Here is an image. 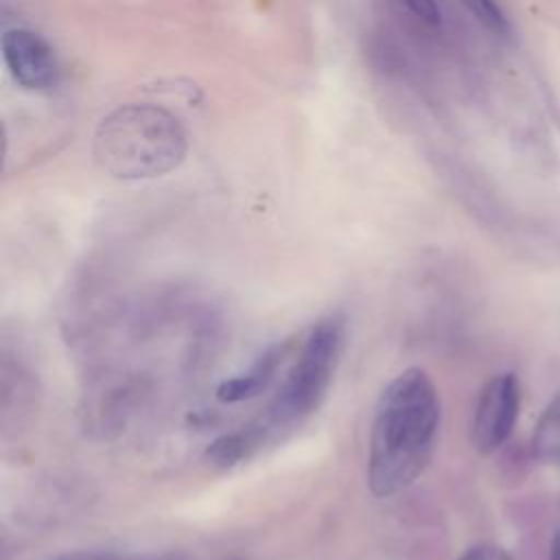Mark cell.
<instances>
[{
    "label": "cell",
    "mask_w": 560,
    "mask_h": 560,
    "mask_svg": "<svg viewBox=\"0 0 560 560\" xmlns=\"http://www.w3.org/2000/svg\"><path fill=\"white\" fill-rule=\"evenodd\" d=\"M287 352H289L287 341L267 348L245 372H241L232 378H225L217 387V398L221 402H228V405L256 398L260 392H265L269 387V383L273 381V376H276V372H278Z\"/></svg>",
    "instance_id": "cell-6"
},
{
    "label": "cell",
    "mask_w": 560,
    "mask_h": 560,
    "mask_svg": "<svg viewBox=\"0 0 560 560\" xmlns=\"http://www.w3.org/2000/svg\"><path fill=\"white\" fill-rule=\"evenodd\" d=\"M518 416V381L512 372L492 376L477 400L470 440L481 455L494 453L510 438Z\"/></svg>",
    "instance_id": "cell-4"
},
{
    "label": "cell",
    "mask_w": 560,
    "mask_h": 560,
    "mask_svg": "<svg viewBox=\"0 0 560 560\" xmlns=\"http://www.w3.org/2000/svg\"><path fill=\"white\" fill-rule=\"evenodd\" d=\"M2 57L13 81L26 90H50L59 81V66L48 42L28 28L2 35Z\"/></svg>",
    "instance_id": "cell-5"
},
{
    "label": "cell",
    "mask_w": 560,
    "mask_h": 560,
    "mask_svg": "<svg viewBox=\"0 0 560 560\" xmlns=\"http://www.w3.org/2000/svg\"><path fill=\"white\" fill-rule=\"evenodd\" d=\"M532 448L542 462L560 459V394H556L540 413L532 438Z\"/></svg>",
    "instance_id": "cell-7"
},
{
    "label": "cell",
    "mask_w": 560,
    "mask_h": 560,
    "mask_svg": "<svg viewBox=\"0 0 560 560\" xmlns=\"http://www.w3.org/2000/svg\"><path fill=\"white\" fill-rule=\"evenodd\" d=\"M440 429V396L420 368L396 374L381 392L368 448V486L374 497H394L429 466Z\"/></svg>",
    "instance_id": "cell-1"
},
{
    "label": "cell",
    "mask_w": 560,
    "mask_h": 560,
    "mask_svg": "<svg viewBox=\"0 0 560 560\" xmlns=\"http://www.w3.org/2000/svg\"><path fill=\"white\" fill-rule=\"evenodd\" d=\"M457 560H514L505 549L492 545V542H479L468 547Z\"/></svg>",
    "instance_id": "cell-10"
},
{
    "label": "cell",
    "mask_w": 560,
    "mask_h": 560,
    "mask_svg": "<svg viewBox=\"0 0 560 560\" xmlns=\"http://www.w3.org/2000/svg\"><path fill=\"white\" fill-rule=\"evenodd\" d=\"M346 346V319L341 315L322 317L308 330L293 368L282 381L276 398L265 409L256 427H247L258 444L282 427H291L311 416L328 394Z\"/></svg>",
    "instance_id": "cell-3"
},
{
    "label": "cell",
    "mask_w": 560,
    "mask_h": 560,
    "mask_svg": "<svg viewBox=\"0 0 560 560\" xmlns=\"http://www.w3.org/2000/svg\"><path fill=\"white\" fill-rule=\"evenodd\" d=\"M472 15L477 22H481L488 31L497 33V35H505L510 31L508 20L501 11V7L494 0H459Z\"/></svg>",
    "instance_id": "cell-8"
},
{
    "label": "cell",
    "mask_w": 560,
    "mask_h": 560,
    "mask_svg": "<svg viewBox=\"0 0 560 560\" xmlns=\"http://www.w3.org/2000/svg\"><path fill=\"white\" fill-rule=\"evenodd\" d=\"M179 120L155 105H122L96 129L94 155L118 179H151L171 173L186 155Z\"/></svg>",
    "instance_id": "cell-2"
},
{
    "label": "cell",
    "mask_w": 560,
    "mask_h": 560,
    "mask_svg": "<svg viewBox=\"0 0 560 560\" xmlns=\"http://www.w3.org/2000/svg\"><path fill=\"white\" fill-rule=\"evenodd\" d=\"M55 560H147V558L120 556L116 551H74V553H63Z\"/></svg>",
    "instance_id": "cell-11"
},
{
    "label": "cell",
    "mask_w": 560,
    "mask_h": 560,
    "mask_svg": "<svg viewBox=\"0 0 560 560\" xmlns=\"http://www.w3.org/2000/svg\"><path fill=\"white\" fill-rule=\"evenodd\" d=\"M413 18H418L424 24H440V7L435 0H398Z\"/></svg>",
    "instance_id": "cell-9"
},
{
    "label": "cell",
    "mask_w": 560,
    "mask_h": 560,
    "mask_svg": "<svg viewBox=\"0 0 560 560\" xmlns=\"http://www.w3.org/2000/svg\"><path fill=\"white\" fill-rule=\"evenodd\" d=\"M549 560H560V527L556 529L553 534V540H551V553H549Z\"/></svg>",
    "instance_id": "cell-12"
}]
</instances>
